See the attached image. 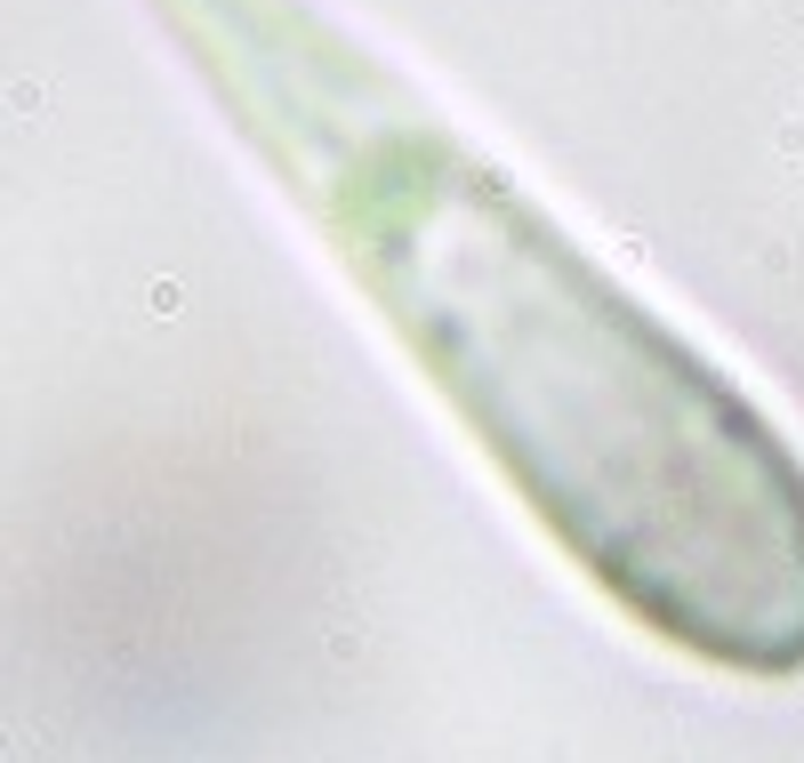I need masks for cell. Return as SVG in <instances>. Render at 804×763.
<instances>
[{"label": "cell", "mask_w": 804, "mask_h": 763, "mask_svg": "<svg viewBox=\"0 0 804 763\" xmlns=\"http://www.w3.org/2000/svg\"><path fill=\"white\" fill-rule=\"evenodd\" d=\"M507 499L627 628L804 675V450L540 193L306 0H153Z\"/></svg>", "instance_id": "1"}]
</instances>
